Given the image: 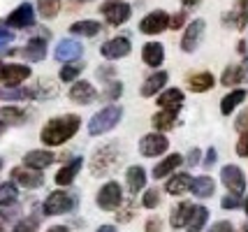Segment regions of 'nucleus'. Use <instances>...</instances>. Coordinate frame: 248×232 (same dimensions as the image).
<instances>
[{
  "label": "nucleus",
  "instance_id": "nucleus-1",
  "mask_svg": "<svg viewBox=\"0 0 248 232\" xmlns=\"http://www.w3.org/2000/svg\"><path fill=\"white\" fill-rule=\"evenodd\" d=\"M79 125H81V119L75 116V114H67V116H61V119H51L42 128L40 139L46 146H61L79 130Z\"/></svg>",
  "mask_w": 248,
  "mask_h": 232
},
{
  "label": "nucleus",
  "instance_id": "nucleus-2",
  "mask_svg": "<svg viewBox=\"0 0 248 232\" xmlns=\"http://www.w3.org/2000/svg\"><path fill=\"white\" fill-rule=\"evenodd\" d=\"M121 163V149L119 144H105L100 146L93 158H91V172L95 177H107L109 172H114Z\"/></svg>",
  "mask_w": 248,
  "mask_h": 232
},
{
  "label": "nucleus",
  "instance_id": "nucleus-3",
  "mask_svg": "<svg viewBox=\"0 0 248 232\" xmlns=\"http://www.w3.org/2000/svg\"><path fill=\"white\" fill-rule=\"evenodd\" d=\"M119 119H121V107L119 105H109V107H105L102 111H97L95 119L88 125V130H91V135L107 133L109 128H114V125L119 123Z\"/></svg>",
  "mask_w": 248,
  "mask_h": 232
},
{
  "label": "nucleus",
  "instance_id": "nucleus-4",
  "mask_svg": "<svg viewBox=\"0 0 248 232\" xmlns=\"http://www.w3.org/2000/svg\"><path fill=\"white\" fill-rule=\"evenodd\" d=\"M97 207L105 211H114L121 207V202H123V190L116 181H107L105 186L97 190Z\"/></svg>",
  "mask_w": 248,
  "mask_h": 232
},
{
  "label": "nucleus",
  "instance_id": "nucleus-5",
  "mask_svg": "<svg viewBox=\"0 0 248 232\" xmlns=\"http://www.w3.org/2000/svg\"><path fill=\"white\" fill-rule=\"evenodd\" d=\"M100 12L105 14V19H107L109 26H123V23L130 19V14H132L130 5L123 2V0H107V2L100 7Z\"/></svg>",
  "mask_w": 248,
  "mask_h": 232
},
{
  "label": "nucleus",
  "instance_id": "nucleus-6",
  "mask_svg": "<svg viewBox=\"0 0 248 232\" xmlns=\"http://www.w3.org/2000/svg\"><path fill=\"white\" fill-rule=\"evenodd\" d=\"M75 207V200L65 190H54L49 198L44 200V214L46 216H56V214H67Z\"/></svg>",
  "mask_w": 248,
  "mask_h": 232
},
{
  "label": "nucleus",
  "instance_id": "nucleus-7",
  "mask_svg": "<svg viewBox=\"0 0 248 232\" xmlns=\"http://www.w3.org/2000/svg\"><path fill=\"white\" fill-rule=\"evenodd\" d=\"M204 28H206L204 19H195V21L188 23L184 37H181V49L188 51V54L195 51V49L200 46V42H202V37H204Z\"/></svg>",
  "mask_w": 248,
  "mask_h": 232
},
{
  "label": "nucleus",
  "instance_id": "nucleus-8",
  "mask_svg": "<svg viewBox=\"0 0 248 232\" xmlns=\"http://www.w3.org/2000/svg\"><path fill=\"white\" fill-rule=\"evenodd\" d=\"M220 177H223V184H225L227 190H230L232 195H239V198H241V193H244V188H246V179H244L241 167L225 165L223 172H220Z\"/></svg>",
  "mask_w": 248,
  "mask_h": 232
},
{
  "label": "nucleus",
  "instance_id": "nucleus-9",
  "mask_svg": "<svg viewBox=\"0 0 248 232\" xmlns=\"http://www.w3.org/2000/svg\"><path fill=\"white\" fill-rule=\"evenodd\" d=\"M167 26H170V16H167V12H162V10L149 12L140 23L141 33H146V35H158V33H162Z\"/></svg>",
  "mask_w": 248,
  "mask_h": 232
},
{
  "label": "nucleus",
  "instance_id": "nucleus-10",
  "mask_svg": "<svg viewBox=\"0 0 248 232\" xmlns=\"http://www.w3.org/2000/svg\"><path fill=\"white\" fill-rule=\"evenodd\" d=\"M31 77V67L28 65H16V63H7L0 67V81L5 86H19L21 81Z\"/></svg>",
  "mask_w": 248,
  "mask_h": 232
},
{
  "label": "nucleus",
  "instance_id": "nucleus-11",
  "mask_svg": "<svg viewBox=\"0 0 248 232\" xmlns=\"http://www.w3.org/2000/svg\"><path fill=\"white\" fill-rule=\"evenodd\" d=\"M42 174L37 170H31V167H14L12 170V184H19L23 188H37L42 186Z\"/></svg>",
  "mask_w": 248,
  "mask_h": 232
},
{
  "label": "nucleus",
  "instance_id": "nucleus-12",
  "mask_svg": "<svg viewBox=\"0 0 248 232\" xmlns=\"http://www.w3.org/2000/svg\"><path fill=\"white\" fill-rule=\"evenodd\" d=\"M141 155H160L167 151V137L165 135H144L140 139Z\"/></svg>",
  "mask_w": 248,
  "mask_h": 232
},
{
  "label": "nucleus",
  "instance_id": "nucleus-13",
  "mask_svg": "<svg viewBox=\"0 0 248 232\" xmlns=\"http://www.w3.org/2000/svg\"><path fill=\"white\" fill-rule=\"evenodd\" d=\"M214 84H216V79L211 72H204V70H200V72H190L188 77H186V86L188 91H193V93H204V91H211L214 89Z\"/></svg>",
  "mask_w": 248,
  "mask_h": 232
},
{
  "label": "nucleus",
  "instance_id": "nucleus-14",
  "mask_svg": "<svg viewBox=\"0 0 248 232\" xmlns=\"http://www.w3.org/2000/svg\"><path fill=\"white\" fill-rule=\"evenodd\" d=\"M70 100H75L79 105H91L93 100L97 98V91L88 84V81H75L72 86H70Z\"/></svg>",
  "mask_w": 248,
  "mask_h": 232
},
{
  "label": "nucleus",
  "instance_id": "nucleus-15",
  "mask_svg": "<svg viewBox=\"0 0 248 232\" xmlns=\"http://www.w3.org/2000/svg\"><path fill=\"white\" fill-rule=\"evenodd\" d=\"M128 54H130V40H125V37H114V40L102 45V56L105 58L116 61V58H123Z\"/></svg>",
  "mask_w": 248,
  "mask_h": 232
},
{
  "label": "nucleus",
  "instance_id": "nucleus-16",
  "mask_svg": "<svg viewBox=\"0 0 248 232\" xmlns=\"http://www.w3.org/2000/svg\"><path fill=\"white\" fill-rule=\"evenodd\" d=\"M54 160H56V155L51 151H28L26 158H23V167H31V170L42 172L44 167H49Z\"/></svg>",
  "mask_w": 248,
  "mask_h": 232
},
{
  "label": "nucleus",
  "instance_id": "nucleus-17",
  "mask_svg": "<svg viewBox=\"0 0 248 232\" xmlns=\"http://www.w3.org/2000/svg\"><path fill=\"white\" fill-rule=\"evenodd\" d=\"M158 105H160L162 111H172V114H176V111L181 109V105H184V93L179 89H167L160 98H158Z\"/></svg>",
  "mask_w": 248,
  "mask_h": 232
},
{
  "label": "nucleus",
  "instance_id": "nucleus-18",
  "mask_svg": "<svg viewBox=\"0 0 248 232\" xmlns=\"http://www.w3.org/2000/svg\"><path fill=\"white\" fill-rule=\"evenodd\" d=\"M190 186H193V177L181 172V174H174V177L165 184V190H167L170 195H186V193L190 190Z\"/></svg>",
  "mask_w": 248,
  "mask_h": 232
},
{
  "label": "nucleus",
  "instance_id": "nucleus-19",
  "mask_svg": "<svg viewBox=\"0 0 248 232\" xmlns=\"http://www.w3.org/2000/svg\"><path fill=\"white\" fill-rule=\"evenodd\" d=\"M181 163H184V158H181L179 154H170L167 158H162L160 163L153 167V177H155V179L170 177V174H172V172H174V170H176L179 165H181Z\"/></svg>",
  "mask_w": 248,
  "mask_h": 232
},
{
  "label": "nucleus",
  "instance_id": "nucleus-20",
  "mask_svg": "<svg viewBox=\"0 0 248 232\" xmlns=\"http://www.w3.org/2000/svg\"><path fill=\"white\" fill-rule=\"evenodd\" d=\"M248 75V65L246 63H239V65H227L225 72H223V77H220V81H223V86H237V84H241L244 79H246Z\"/></svg>",
  "mask_w": 248,
  "mask_h": 232
},
{
  "label": "nucleus",
  "instance_id": "nucleus-21",
  "mask_svg": "<svg viewBox=\"0 0 248 232\" xmlns=\"http://www.w3.org/2000/svg\"><path fill=\"white\" fill-rule=\"evenodd\" d=\"M144 184H146V172H144V167L132 165L128 170V174H125V186H128L130 195L140 193L141 188H144Z\"/></svg>",
  "mask_w": 248,
  "mask_h": 232
},
{
  "label": "nucleus",
  "instance_id": "nucleus-22",
  "mask_svg": "<svg viewBox=\"0 0 248 232\" xmlns=\"http://www.w3.org/2000/svg\"><path fill=\"white\" fill-rule=\"evenodd\" d=\"M141 58L149 67H158L162 63V58H165V49H162L160 42H149L141 49Z\"/></svg>",
  "mask_w": 248,
  "mask_h": 232
},
{
  "label": "nucleus",
  "instance_id": "nucleus-23",
  "mask_svg": "<svg viewBox=\"0 0 248 232\" xmlns=\"http://www.w3.org/2000/svg\"><path fill=\"white\" fill-rule=\"evenodd\" d=\"M32 23V7L31 5H21L19 10H14L7 16V26L12 28H26V26H31Z\"/></svg>",
  "mask_w": 248,
  "mask_h": 232
},
{
  "label": "nucleus",
  "instance_id": "nucleus-24",
  "mask_svg": "<svg viewBox=\"0 0 248 232\" xmlns=\"http://www.w3.org/2000/svg\"><path fill=\"white\" fill-rule=\"evenodd\" d=\"M193 207L195 204H190V202H179L172 209V216H170L172 228H186V223H188L190 214H193Z\"/></svg>",
  "mask_w": 248,
  "mask_h": 232
},
{
  "label": "nucleus",
  "instance_id": "nucleus-25",
  "mask_svg": "<svg viewBox=\"0 0 248 232\" xmlns=\"http://www.w3.org/2000/svg\"><path fill=\"white\" fill-rule=\"evenodd\" d=\"M227 21H232L234 28H239V31L246 28L248 26V0H237V2H234V10L230 12Z\"/></svg>",
  "mask_w": 248,
  "mask_h": 232
},
{
  "label": "nucleus",
  "instance_id": "nucleus-26",
  "mask_svg": "<svg viewBox=\"0 0 248 232\" xmlns=\"http://www.w3.org/2000/svg\"><path fill=\"white\" fill-rule=\"evenodd\" d=\"M167 79H170V75H167V72H155V75H151V77L144 81V86H141V95H144V98L155 95V93H158V91L167 84Z\"/></svg>",
  "mask_w": 248,
  "mask_h": 232
},
{
  "label": "nucleus",
  "instance_id": "nucleus-27",
  "mask_svg": "<svg viewBox=\"0 0 248 232\" xmlns=\"http://www.w3.org/2000/svg\"><path fill=\"white\" fill-rule=\"evenodd\" d=\"M246 91L244 89H234L232 91V93H227L225 98H223V102H220V111H223V114H232V111L237 109L239 105H241V102H244V100H246Z\"/></svg>",
  "mask_w": 248,
  "mask_h": 232
},
{
  "label": "nucleus",
  "instance_id": "nucleus-28",
  "mask_svg": "<svg viewBox=\"0 0 248 232\" xmlns=\"http://www.w3.org/2000/svg\"><path fill=\"white\" fill-rule=\"evenodd\" d=\"M79 167H81V160H75V163H67L65 167H61V170L56 172V184H58V186H70V184L75 181Z\"/></svg>",
  "mask_w": 248,
  "mask_h": 232
},
{
  "label": "nucleus",
  "instance_id": "nucleus-29",
  "mask_svg": "<svg viewBox=\"0 0 248 232\" xmlns=\"http://www.w3.org/2000/svg\"><path fill=\"white\" fill-rule=\"evenodd\" d=\"M214 188H216V184L211 177H195L190 190L197 198H209V195H214Z\"/></svg>",
  "mask_w": 248,
  "mask_h": 232
},
{
  "label": "nucleus",
  "instance_id": "nucleus-30",
  "mask_svg": "<svg viewBox=\"0 0 248 232\" xmlns=\"http://www.w3.org/2000/svg\"><path fill=\"white\" fill-rule=\"evenodd\" d=\"M206 218H209V211H206L204 207H193V214H190V218L186 223V230L188 232H202Z\"/></svg>",
  "mask_w": 248,
  "mask_h": 232
},
{
  "label": "nucleus",
  "instance_id": "nucleus-31",
  "mask_svg": "<svg viewBox=\"0 0 248 232\" xmlns=\"http://www.w3.org/2000/svg\"><path fill=\"white\" fill-rule=\"evenodd\" d=\"M102 28L97 21H77L70 26V33L72 35H81V37H95Z\"/></svg>",
  "mask_w": 248,
  "mask_h": 232
},
{
  "label": "nucleus",
  "instance_id": "nucleus-32",
  "mask_svg": "<svg viewBox=\"0 0 248 232\" xmlns=\"http://www.w3.org/2000/svg\"><path fill=\"white\" fill-rule=\"evenodd\" d=\"M174 121H176V114L160 109L155 116H153V128L160 130V133H167V130H172L174 128Z\"/></svg>",
  "mask_w": 248,
  "mask_h": 232
},
{
  "label": "nucleus",
  "instance_id": "nucleus-33",
  "mask_svg": "<svg viewBox=\"0 0 248 232\" xmlns=\"http://www.w3.org/2000/svg\"><path fill=\"white\" fill-rule=\"evenodd\" d=\"M61 10V0H37V12L42 19H54Z\"/></svg>",
  "mask_w": 248,
  "mask_h": 232
},
{
  "label": "nucleus",
  "instance_id": "nucleus-34",
  "mask_svg": "<svg viewBox=\"0 0 248 232\" xmlns=\"http://www.w3.org/2000/svg\"><path fill=\"white\" fill-rule=\"evenodd\" d=\"M26 111L19 107H0V121L2 123H23Z\"/></svg>",
  "mask_w": 248,
  "mask_h": 232
},
{
  "label": "nucleus",
  "instance_id": "nucleus-35",
  "mask_svg": "<svg viewBox=\"0 0 248 232\" xmlns=\"http://www.w3.org/2000/svg\"><path fill=\"white\" fill-rule=\"evenodd\" d=\"M16 198H19V193H16V186L14 184H2L0 186V207H12L14 202H16Z\"/></svg>",
  "mask_w": 248,
  "mask_h": 232
},
{
  "label": "nucleus",
  "instance_id": "nucleus-36",
  "mask_svg": "<svg viewBox=\"0 0 248 232\" xmlns=\"http://www.w3.org/2000/svg\"><path fill=\"white\" fill-rule=\"evenodd\" d=\"M79 51H81L79 45H72V42H61V46L56 49V56H58L61 61H67V58H75Z\"/></svg>",
  "mask_w": 248,
  "mask_h": 232
},
{
  "label": "nucleus",
  "instance_id": "nucleus-37",
  "mask_svg": "<svg viewBox=\"0 0 248 232\" xmlns=\"http://www.w3.org/2000/svg\"><path fill=\"white\" fill-rule=\"evenodd\" d=\"M23 54L28 56L31 61H35V58H42V56H44V40H31V42H28V46L23 49Z\"/></svg>",
  "mask_w": 248,
  "mask_h": 232
},
{
  "label": "nucleus",
  "instance_id": "nucleus-38",
  "mask_svg": "<svg viewBox=\"0 0 248 232\" xmlns=\"http://www.w3.org/2000/svg\"><path fill=\"white\" fill-rule=\"evenodd\" d=\"M81 70H84V63H70V65H65L61 70V79L63 81H75L81 75Z\"/></svg>",
  "mask_w": 248,
  "mask_h": 232
},
{
  "label": "nucleus",
  "instance_id": "nucleus-39",
  "mask_svg": "<svg viewBox=\"0 0 248 232\" xmlns=\"http://www.w3.org/2000/svg\"><path fill=\"white\" fill-rule=\"evenodd\" d=\"M141 204H144L146 209H155V207L160 204V193H158L155 188H149V190L144 193V198H141Z\"/></svg>",
  "mask_w": 248,
  "mask_h": 232
},
{
  "label": "nucleus",
  "instance_id": "nucleus-40",
  "mask_svg": "<svg viewBox=\"0 0 248 232\" xmlns=\"http://www.w3.org/2000/svg\"><path fill=\"white\" fill-rule=\"evenodd\" d=\"M12 232H37V218H21Z\"/></svg>",
  "mask_w": 248,
  "mask_h": 232
},
{
  "label": "nucleus",
  "instance_id": "nucleus-41",
  "mask_svg": "<svg viewBox=\"0 0 248 232\" xmlns=\"http://www.w3.org/2000/svg\"><path fill=\"white\" fill-rule=\"evenodd\" d=\"M121 84L119 81H114V84H111V81H109V86L107 89H105V95H102V98L107 100V102H116V100H119V95H121Z\"/></svg>",
  "mask_w": 248,
  "mask_h": 232
},
{
  "label": "nucleus",
  "instance_id": "nucleus-42",
  "mask_svg": "<svg viewBox=\"0 0 248 232\" xmlns=\"http://www.w3.org/2000/svg\"><path fill=\"white\" fill-rule=\"evenodd\" d=\"M237 154L241 158H248V133H241V137L237 139Z\"/></svg>",
  "mask_w": 248,
  "mask_h": 232
},
{
  "label": "nucleus",
  "instance_id": "nucleus-43",
  "mask_svg": "<svg viewBox=\"0 0 248 232\" xmlns=\"http://www.w3.org/2000/svg\"><path fill=\"white\" fill-rule=\"evenodd\" d=\"M234 125H237L239 133H248V107L237 116V123H234Z\"/></svg>",
  "mask_w": 248,
  "mask_h": 232
},
{
  "label": "nucleus",
  "instance_id": "nucleus-44",
  "mask_svg": "<svg viewBox=\"0 0 248 232\" xmlns=\"http://www.w3.org/2000/svg\"><path fill=\"white\" fill-rule=\"evenodd\" d=\"M144 228H146V232H160L162 230V221L158 218V216H151V218L146 221Z\"/></svg>",
  "mask_w": 248,
  "mask_h": 232
},
{
  "label": "nucleus",
  "instance_id": "nucleus-45",
  "mask_svg": "<svg viewBox=\"0 0 248 232\" xmlns=\"http://www.w3.org/2000/svg\"><path fill=\"white\" fill-rule=\"evenodd\" d=\"M209 232H234V228H232V223H227V221H218L211 225V230Z\"/></svg>",
  "mask_w": 248,
  "mask_h": 232
},
{
  "label": "nucleus",
  "instance_id": "nucleus-46",
  "mask_svg": "<svg viewBox=\"0 0 248 232\" xmlns=\"http://www.w3.org/2000/svg\"><path fill=\"white\" fill-rule=\"evenodd\" d=\"M239 204H241V198H239V195H227V198H223V207H225V209H234Z\"/></svg>",
  "mask_w": 248,
  "mask_h": 232
},
{
  "label": "nucleus",
  "instance_id": "nucleus-47",
  "mask_svg": "<svg viewBox=\"0 0 248 232\" xmlns=\"http://www.w3.org/2000/svg\"><path fill=\"white\" fill-rule=\"evenodd\" d=\"M184 21H186V10H184V12H179L176 16H172V19H170V26H172L174 31H179V28L184 26Z\"/></svg>",
  "mask_w": 248,
  "mask_h": 232
},
{
  "label": "nucleus",
  "instance_id": "nucleus-48",
  "mask_svg": "<svg viewBox=\"0 0 248 232\" xmlns=\"http://www.w3.org/2000/svg\"><path fill=\"white\" fill-rule=\"evenodd\" d=\"M132 216H135V209H132V207H125V209H123V211L119 214V221H121V223H125V221H130Z\"/></svg>",
  "mask_w": 248,
  "mask_h": 232
},
{
  "label": "nucleus",
  "instance_id": "nucleus-49",
  "mask_svg": "<svg viewBox=\"0 0 248 232\" xmlns=\"http://www.w3.org/2000/svg\"><path fill=\"white\" fill-rule=\"evenodd\" d=\"M197 158H200V151H197V149H193V151H190V160H188V163H190V165H195V163H197Z\"/></svg>",
  "mask_w": 248,
  "mask_h": 232
},
{
  "label": "nucleus",
  "instance_id": "nucleus-50",
  "mask_svg": "<svg viewBox=\"0 0 248 232\" xmlns=\"http://www.w3.org/2000/svg\"><path fill=\"white\" fill-rule=\"evenodd\" d=\"M46 232H70V230H67L65 225H54V228H49Z\"/></svg>",
  "mask_w": 248,
  "mask_h": 232
},
{
  "label": "nucleus",
  "instance_id": "nucleus-51",
  "mask_svg": "<svg viewBox=\"0 0 248 232\" xmlns=\"http://www.w3.org/2000/svg\"><path fill=\"white\" fill-rule=\"evenodd\" d=\"M193 5H197V0H184V7H186V12H188V7H193Z\"/></svg>",
  "mask_w": 248,
  "mask_h": 232
},
{
  "label": "nucleus",
  "instance_id": "nucleus-52",
  "mask_svg": "<svg viewBox=\"0 0 248 232\" xmlns=\"http://www.w3.org/2000/svg\"><path fill=\"white\" fill-rule=\"evenodd\" d=\"M0 232H5V216L0 214Z\"/></svg>",
  "mask_w": 248,
  "mask_h": 232
},
{
  "label": "nucleus",
  "instance_id": "nucleus-53",
  "mask_svg": "<svg viewBox=\"0 0 248 232\" xmlns=\"http://www.w3.org/2000/svg\"><path fill=\"white\" fill-rule=\"evenodd\" d=\"M97 232H116V230H114V228H109V225H105V228H100Z\"/></svg>",
  "mask_w": 248,
  "mask_h": 232
},
{
  "label": "nucleus",
  "instance_id": "nucleus-54",
  "mask_svg": "<svg viewBox=\"0 0 248 232\" xmlns=\"http://www.w3.org/2000/svg\"><path fill=\"white\" fill-rule=\"evenodd\" d=\"M2 133H5V123L0 121V135H2Z\"/></svg>",
  "mask_w": 248,
  "mask_h": 232
},
{
  "label": "nucleus",
  "instance_id": "nucleus-55",
  "mask_svg": "<svg viewBox=\"0 0 248 232\" xmlns=\"http://www.w3.org/2000/svg\"><path fill=\"white\" fill-rule=\"evenodd\" d=\"M246 211H248V200H246Z\"/></svg>",
  "mask_w": 248,
  "mask_h": 232
},
{
  "label": "nucleus",
  "instance_id": "nucleus-56",
  "mask_svg": "<svg viewBox=\"0 0 248 232\" xmlns=\"http://www.w3.org/2000/svg\"><path fill=\"white\" fill-rule=\"evenodd\" d=\"M0 167H2V160H0Z\"/></svg>",
  "mask_w": 248,
  "mask_h": 232
},
{
  "label": "nucleus",
  "instance_id": "nucleus-57",
  "mask_svg": "<svg viewBox=\"0 0 248 232\" xmlns=\"http://www.w3.org/2000/svg\"><path fill=\"white\" fill-rule=\"evenodd\" d=\"M244 232H248V228H246V230H244Z\"/></svg>",
  "mask_w": 248,
  "mask_h": 232
}]
</instances>
